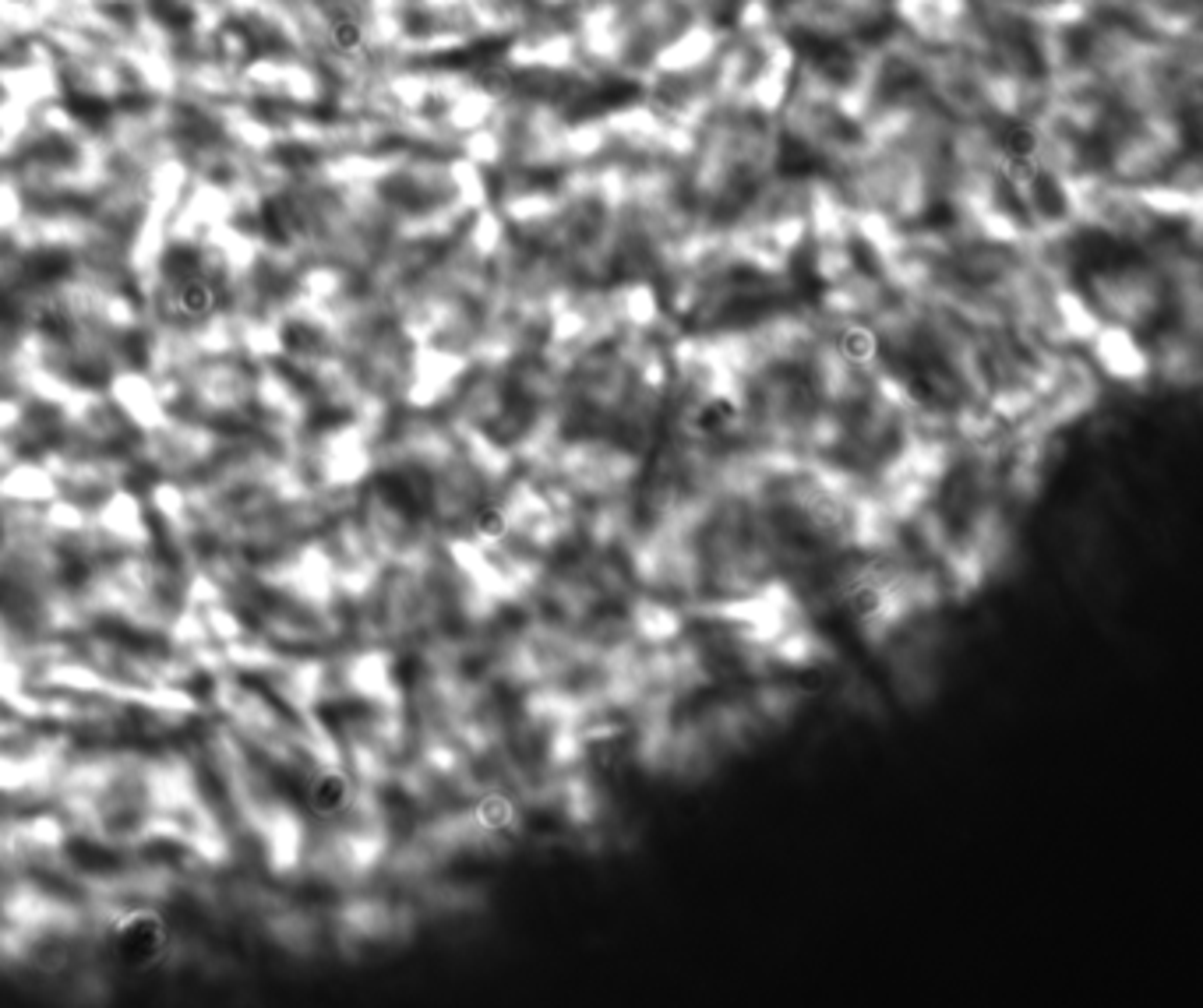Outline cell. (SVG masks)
<instances>
[{
	"label": "cell",
	"instance_id": "1",
	"mask_svg": "<svg viewBox=\"0 0 1203 1008\" xmlns=\"http://www.w3.org/2000/svg\"><path fill=\"white\" fill-rule=\"evenodd\" d=\"M114 945L127 966L149 969L170 949V924L155 910H127L114 928Z\"/></svg>",
	"mask_w": 1203,
	"mask_h": 1008
},
{
	"label": "cell",
	"instance_id": "2",
	"mask_svg": "<svg viewBox=\"0 0 1203 1008\" xmlns=\"http://www.w3.org/2000/svg\"><path fill=\"white\" fill-rule=\"evenodd\" d=\"M304 801H308L311 815L321 818V821H336L346 815L350 808H354L357 801V786L350 780V772L342 769H321L311 776L308 783V793H304Z\"/></svg>",
	"mask_w": 1203,
	"mask_h": 1008
},
{
	"label": "cell",
	"instance_id": "3",
	"mask_svg": "<svg viewBox=\"0 0 1203 1008\" xmlns=\"http://www.w3.org/2000/svg\"><path fill=\"white\" fill-rule=\"evenodd\" d=\"M219 308V286L206 272H188L177 282V311L184 318L201 321Z\"/></svg>",
	"mask_w": 1203,
	"mask_h": 1008
}]
</instances>
